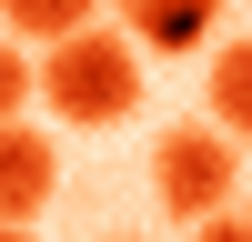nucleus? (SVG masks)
Wrapping results in <instances>:
<instances>
[{
    "instance_id": "obj_1",
    "label": "nucleus",
    "mask_w": 252,
    "mask_h": 242,
    "mask_svg": "<svg viewBox=\"0 0 252 242\" xmlns=\"http://www.w3.org/2000/svg\"><path fill=\"white\" fill-rule=\"evenodd\" d=\"M40 101H51V121H71V131H111V121L141 111V51L121 20H91V30L71 40V51L40 60Z\"/></svg>"
},
{
    "instance_id": "obj_2",
    "label": "nucleus",
    "mask_w": 252,
    "mask_h": 242,
    "mask_svg": "<svg viewBox=\"0 0 252 242\" xmlns=\"http://www.w3.org/2000/svg\"><path fill=\"white\" fill-rule=\"evenodd\" d=\"M232 182H242V141L212 131V121H172L152 141V202L172 222H192V232L232 212Z\"/></svg>"
},
{
    "instance_id": "obj_3",
    "label": "nucleus",
    "mask_w": 252,
    "mask_h": 242,
    "mask_svg": "<svg viewBox=\"0 0 252 242\" xmlns=\"http://www.w3.org/2000/svg\"><path fill=\"white\" fill-rule=\"evenodd\" d=\"M51 192H61L51 131L10 121V131H0V232H31V212H51Z\"/></svg>"
},
{
    "instance_id": "obj_4",
    "label": "nucleus",
    "mask_w": 252,
    "mask_h": 242,
    "mask_svg": "<svg viewBox=\"0 0 252 242\" xmlns=\"http://www.w3.org/2000/svg\"><path fill=\"white\" fill-rule=\"evenodd\" d=\"M121 30H131V51H192V40H212V10L202 0H141V10H121Z\"/></svg>"
},
{
    "instance_id": "obj_5",
    "label": "nucleus",
    "mask_w": 252,
    "mask_h": 242,
    "mask_svg": "<svg viewBox=\"0 0 252 242\" xmlns=\"http://www.w3.org/2000/svg\"><path fill=\"white\" fill-rule=\"evenodd\" d=\"M0 30H10L20 51L51 60V51H71V40L91 30V10H71V0H10V20H0Z\"/></svg>"
},
{
    "instance_id": "obj_6",
    "label": "nucleus",
    "mask_w": 252,
    "mask_h": 242,
    "mask_svg": "<svg viewBox=\"0 0 252 242\" xmlns=\"http://www.w3.org/2000/svg\"><path fill=\"white\" fill-rule=\"evenodd\" d=\"M212 131H252V30L212 51Z\"/></svg>"
},
{
    "instance_id": "obj_7",
    "label": "nucleus",
    "mask_w": 252,
    "mask_h": 242,
    "mask_svg": "<svg viewBox=\"0 0 252 242\" xmlns=\"http://www.w3.org/2000/svg\"><path fill=\"white\" fill-rule=\"evenodd\" d=\"M31 91H40V71H31V51H20L10 30H0V131L20 121V101H31Z\"/></svg>"
},
{
    "instance_id": "obj_8",
    "label": "nucleus",
    "mask_w": 252,
    "mask_h": 242,
    "mask_svg": "<svg viewBox=\"0 0 252 242\" xmlns=\"http://www.w3.org/2000/svg\"><path fill=\"white\" fill-rule=\"evenodd\" d=\"M192 242H252V212H222V222H202Z\"/></svg>"
},
{
    "instance_id": "obj_9",
    "label": "nucleus",
    "mask_w": 252,
    "mask_h": 242,
    "mask_svg": "<svg viewBox=\"0 0 252 242\" xmlns=\"http://www.w3.org/2000/svg\"><path fill=\"white\" fill-rule=\"evenodd\" d=\"M0 242H40V232H0Z\"/></svg>"
}]
</instances>
